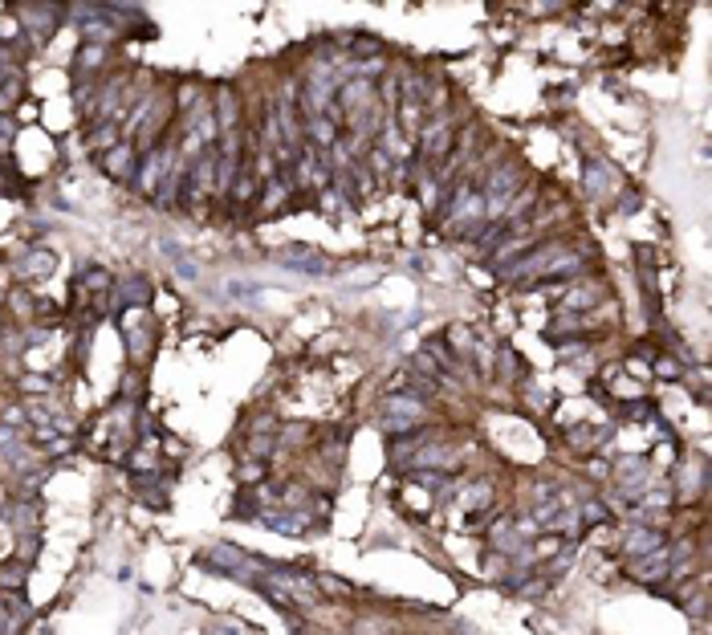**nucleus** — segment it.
I'll return each mask as SVG.
<instances>
[{"mask_svg":"<svg viewBox=\"0 0 712 635\" xmlns=\"http://www.w3.org/2000/svg\"><path fill=\"white\" fill-rule=\"evenodd\" d=\"M660 542H664V537L655 534V530H635V534L627 537V550H631V554H639V550H660Z\"/></svg>","mask_w":712,"mask_h":635,"instance_id":"obj_3","label":"nucleus"},{"mask_svg":"<svg viewBox=\"0 0 712 635\" xmlns=\"http://www.w3.org/2000/svg\"><path fill=\"white\" fill-rule=\"evenodd\" d=\"M114 139H118V122L106 118V122H98V130H90V151H110Z\"/></svg>","mask_w":712,"mask_h":635,"instance_id":"obj_2","label":"nucleus"},{"mask_svg":"<svg viewBox=\"0 0 712 635\" xmlns=\"http://www.w3.org/2000/svg\"><path fill=\"white\" fill-rule=\"evenodd\" d=\"M635 574H639V578H660V574H664V554H655V558H643Z\"/></svg>","mask_w":712,"mask_h":635,"instance_id":"obj_6","label":"nucleus"},{"mask_svg":"<svg viewBox=\"0 0 712 635\" xmlns=\"http://www.w3.org/2000/svg\"><path fill=\"white\" fill-rule=\"evenodd\" d=\"M106 171H114V176H130V171H134V151H130L127 143H114V151L106 155Z\"/></svg>","mask_w":712,"mask_h":635,"instance_id":"obj_1","label":"nucleus"},{"mask_svg":"<svg viewBox=\"0 0 712 635\" xmlns=\"http://www.w3.org/2000/svg\"><path fill=\"white\" fill-rule=\"evenodd\" d=\"M387 407H391V416H403V420L420 416V399H411V395H391Z\"/></svg>","mask_w":712,"mask_h":635,"instance_id":"obj_4","label":"nucleus"},{"mask_svg":"<svg viewBox=\"0 0 712 635\" xmlns=\"http://www.w3.org/2000/svg\"><path fill=\"white\" fill-rule=\"evenodd\" d=\"M314 135H318V143H322V147L334 143V127H330V122H322V118H314Z\"/></svg>","mask_w":712,"mask_h":635,"instance_id":"obj_7","label":"nucleus"},{"mask_svg":"<svg viewBox=\"0 0 712 635\" xmlns=\"http://www.w3.org/2000/svg\"><path fill=\"white\" fill-rule=\"evenodd\" d=\"M53 265H57V261H53V253H45V248L29 253V273L33 277H49V273H53Z\"/></svg>","mask_w":712,"mask_h":635,"instance_id":"obj_5","label":"nucleus"}]
</instances>
